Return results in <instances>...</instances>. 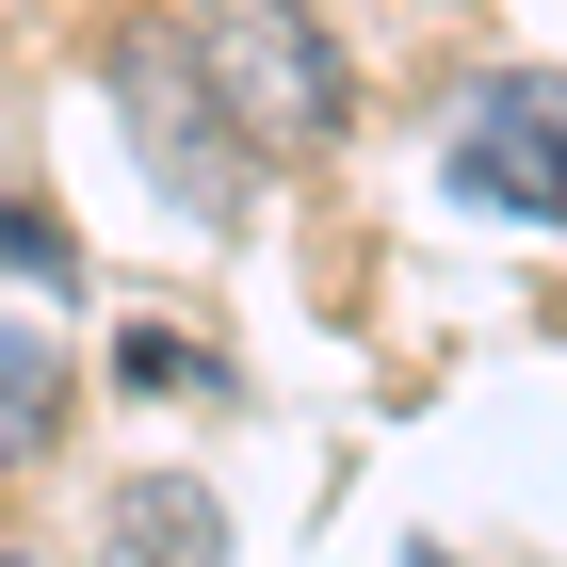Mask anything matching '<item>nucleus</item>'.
<instances>
[{"label": "nucleus", "instance_id": "1", "mask_svg": "<svg viewBox=\"0 0 567 567\" xmlns=\"http://www.w3.org/2000/svg\"><path fill=\"white\" fill-rule=\"evenodd\" d=\"M195 82H212V114L260 163L341 146V49H324L308 0H195Z\"/></svg>", "mask_w": 567, "mask_h": 567}, {"label": "nucleus", "instance_id": "2", "mask_svg": "<svg viewBox=\"0 0 567 567\" xmlns=\"http://www.w3.org/2000/svg\"><path fill=\"white\" fill-rule=\"evenodd\" d=\"M454 195L551 227L567 212V65H503V82L454 114Z\"/></svg>", "mask_w": 567, "mask_h": 567}, {"label": "nucleus", "instance_id": "3", "mask_svg": "<svg viewBox=\"0 0 567 567\" xmlns=\"http://www.w3.org/2000/svg\"><path fill=\"white\" fill-rule=\"evenodd\" d=\"M114 97H131V131H146V163H163L178 212H227V114L195 82V33H131L114 49Z\"/></svg>", "mask_w": 567, "mask_h": 567}, {"label": "nucleus", "instance_id": "4", "mask_svg": "<svg viewBox=\"0 0 567 567\" xmlns=\"http://www.w3.org/2000/svg\"><path fill=\"white\" fill-rule=\"evenodd\" d=\"M114 567H227V519H212V486H178V471L114 486Z\"/></svg>", "mask_w": 567, "mask_h": 567}, {"label": "nucleus", "instance_id": "5", "mask_svg": "<svg viewBox=\"0 0 567 567\" xmlns=\"http://www.w3.org/2000/svg\"><path fill=\"white\" fill-rule=\"evenodd\" d=\"M49 422V341H0V437Z\"/></svg>", "mask_w": 567, "mask_h": 567}, {"label": "nucleus", "instance_id": "6", "mask_svg": "<svg viewBox=\"0 0 567 567\" xmlns=\"http://www.w3.org/2000/svg\"><path fill=\"white\" fill-rule=\"evenodd\" d=\"M405 567H437V551H405Z\"/></svg>", "mask_w": 567, "mask_h": 567}]
</instances>
